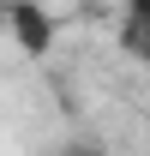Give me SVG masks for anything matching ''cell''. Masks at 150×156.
I'll list each match as a JSON object with an SVG mask.
<instances>
[{
  "label": "cell",
  "instance_id": "1",
  "mask_svg": "<svg viewBox=\"0 0 150 156\" xmlns=\"http://www.w3.org/2000/svg\"><path fill=\"white\" fill-rule=\"evenodd\" d=\"M120 42L150 66V0H126V24H120Z\"/></svg>",
  "mask_w": 150,
  "mask_h": 156
},
{
  "label": "cell",
  "instance_id": "2",
  "mask_svg": "<svg viewBox=\"0 0 150 156\" xmlns=\"http://www.w3.org/2000/svg\"><path fill=\"white\" fill-rule=\"evenodd\" d=\"M12 24H18L24 36H30V48L42 54V42H48V30H42V18H36V6H12Z\"/></svg>",
  "mask_w": 150,
  "mask_h": 156
},
{
  "label": "cell",
  "instance_id": "3",
  "mask_svg": "<svg viewBox=\"0 0 150 156\" xmlns=\"http://www.w3.org/2000/svg\"><path fill=\"white\" fill-rule=\"evenodd\" d=\"M60 156H102V150H96V144H66Z\"/></svg>",
  "mask_w": 150,
  "mask_h": 156
}]
</instances>
